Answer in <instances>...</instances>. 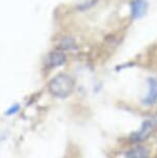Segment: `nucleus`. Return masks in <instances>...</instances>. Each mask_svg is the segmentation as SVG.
I'll return each mask as SVG.
<instances>
[{"mask_svg": "<svg viewBox=\"0 0 157 158\" xmlns=\"http://www.w3.org/2000/svg\"><path fill=\"white\" fill-rule=\"evenodd\" d=\"M157 127V116H153L142 124L141 129L137 131V132L132 133L130 139L133 142H141L146 139L148 136L151 135V132Z\"/></svg>", "mask_w": 157, "mask_h": 158, "instance_id": "2", "label": "nucleus"}, {"mask_svg": "<svg viewBox=\"0 0 157 158\" xmlns=\"http://www.w3.org/2000/svg\"><path fill=\"white\" fill-rule=\"evenodd\" d=\"M148 10L147 0H132L130 2V17L132 20L141 19Z\"/></svg>", "mask_w": 157, "mask_h": 158, "instance_id": "3", "label": "nucleus"}, {"mask_svg": "<svg viewBox=\"0 0 157 158\" xmlns=\"http://www.w3.org/2000/svg\"><path fill=\"white\" fill-rule=\"evenodd\" d=\"M75 82L72 77L66 73H60L56 76L50 82L49 90L56 97L66 98L72 93Z\"/></svg>", "mask_w": 157, "mask_h": 158, "instance_id": "1", "label": "nucleus"}, {"mask_svg": "<svg viewBox=\"0 0 157 158\" xmlns=\"http://www.w3.org/2000/svg\"><path fill=\"white\" fill-rule=\"evenodd\" d=\"M99 0H85L82 3H80L76 5V10L80 11V13H85V11H88L90 10H92L93 7H95L97 4H98Z\"/></svg>", "mask_w": 157, "mask_h": 158, "instance_id": "8", "label": "nucleus"}, {"mask_svg": "<svg viewBox=\"0 0 157 158\" xmlns=\"http://www.w3.org/2000/svg\"><path fill=\"white\" fill-rule=\"evenodd\" d=\"M59 50L61 51H70V50H73L76 48V40H73L72 37H69V36H66L64 38H62L60 44H59Z\"/></svg>", "mask_w": 157, "mask_h": 158, "instance_id": "7", "label": "nucleus"}, {"mask_svg": "<svg viewBox=\"0 0 157 158\" xmlns=\"http://www.w3.org/2000/svg\"><path fill=\"white\" fill-rule=\"evenodd\" d=\"M65 62H66V55L64 54L63 51L59 49L50 53L46 59V64L49 68L59 67L65 64Z\"/></svg>", "mask_w": 157, "mask_h": 158, "instance_id": "4", "label": "nucleus"}, {"mask_svg": "<svg viewBox=\"0 0 157 158\" xmlns=\"http://www.w3.org/2000/svg\"><path fill=\"white\" fill-rule=\"evenodd\" d=\"M148 86H149V91H148L147 96L143 99V103L145 106H152L157 100V81L154 77L148 79Z\"/></svg>", "mask_w": 157, "mask_h": 158, "instance_id": "5", "label": "nucleus"}, {"mask_svg": "<svg viewBox=\"0 0 157 158\" xmlns=\"http://www.w3.org/2000/svg\"><path fill=\"white\" fill-rule=\"evenodd\" d=\"M127 158H148V151L144 147H135L126 154Z\"/></svg>", "mask_w": 157, "mask_h": 158, "instance_id": "6", "label": "nucleus"}, {"mask_svg": "<svg viewBox=\"0 0 157 158\" xmlns=\"http://www.w3.org/2000/svg\"><path fill=\"white\" fill-rule=\"evenodd\" d=\"M19 109H20V106L19 104H14V106H11V108L8 110L6 114L7 115H11V114H14V113H17L18 111H19Z\"/></svg>", "mask_w": 157, "mask_h": 158, "instance_id": "9", "label": "nucleus"}]
</instances>
